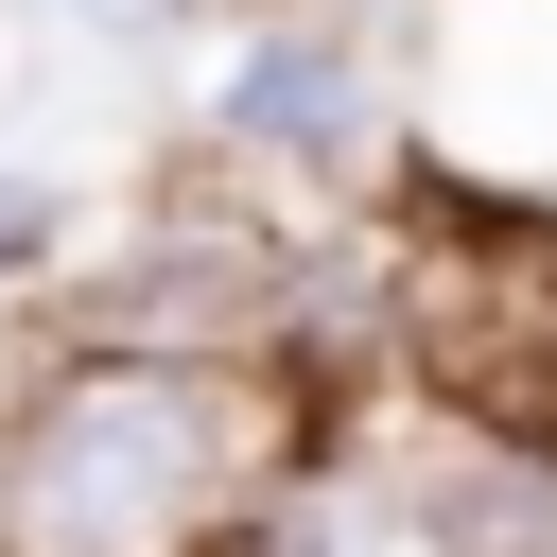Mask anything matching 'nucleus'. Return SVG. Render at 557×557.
<instances>
[{
    "label": "nucleus",
    "mask_w": 557,
    "mask_h": 557,
    "mask_svg": "<svg viewBox=\"0 0 557 557\" xmlns=\"http://www.w3.org/2000/svg\"><path fill=\"white\" fill-rule=\"evenodd\" d=\"M418 522H435L453 557H557V470H435Z\"/></svg>",
    "instance_id": "obj_3"
},
{
    "label": "nucleus",
    "mask_w": 557,
    "mask_h": 557,
    "mask_svg": "<svg viewBox=\"0 0 557 557\" xmlns=\"http://www.w3.org/2000/svg\"><path fill=\"white\" fill-rule=\"evenodd\" d=\"M348 104H366V87H348V52H331V35H261V52L226 70V122H244V139H278V157H331V139H348Z\"/></svg>",
    "instance_id": "obj_2"
},
{
    "label": "nucleus",
    "mask_w": 557,
    "mask_h": 557,
    "mask_svg": "<svg viewBox=\"0 0 557 557\" xmlns=\"http://www.w3.org/2000/svg\"><path fill=\"white\" fill-rule=\"evenodd\" d=\"M261 557H348V522H278V540H261Z\"/></svg>",
    "instance_id": "obj_4"
},
{
    "label": "nucleus",
    "mask_w": 557,
    "mask_h": 557,
    "mask_svg": "<svg viewBox=\"0 0 557 557\" xmlns=\"http://www.w3.org/2000/svg\"><path fill=\"white\" fill-rule=\"evenodd\" d=\"M70 17H87V35H139V0H70Z\"/></svg>",
    "instance_id": "obj_6"
},
{
    "label": "nucleus",
    "mask_w": 557,
    "mask_h": 557,
    "mask_svg": "<svg viewBox=\"0 0 557 557\" xmlns=\"http://www.w3.org/2000/svg\"><path fill=\"white\" fill-rule=\"evenodd\" d=\"M244 470H261V383L70 366L0 453V557H191Z\"/></svg>",
    "instance_id": "obj_1"
},
{
    "label": "nucleus",
    "mask_w": 557,
    "mask_h": 557,
    "mask_svg": "<svg viewBox=\"0 0 557 557\" xmlns=\"http://www.w3.org/2000/svg\"><path fill=\"white\" fill-rule=\"evenodd\" d=\"M17 244H35V191H17V174H0V261H17Z\"/></svg>",
    "instance_id": "obj_5"
}]
</instances>
